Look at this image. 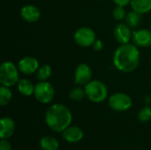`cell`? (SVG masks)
<instances>
[{"label": "cell", "mask_w": 151, "mask_h": 150, "mask_svg": "<svg viewBox=\"0 0 151 150\" xmlns=\"http://www.w3.org/2000/svg\"><path fill=\"white\" fill-rule=\"evenodd\" d=\"M34 95L39 103L46 104L53 100L55 96V89L47 80L39 81L35 85Z\"/></svg>", "instance_id": "obj_5"}, {"label": "cell", "mask_w": 151, "mask_h": 150, "mask_svg": "<svg viewBox=\"0 0 151 150\" xmlns=\"http://www.w3.org/2000/svg\"><path fill=\"white\" fill-rule=\"evenodd\" d=\"M0 138L3 140H7L12 136L15 131V122L12 118L9 117H4L0 121Z\"/></svg>", "instance_id": "obj_14"}, {"label": "cell", "mask_w": 151, "mask_h": 150, "mask_svg": "<svg viewBox=\"0 0 151 150\" xmlns=\"http://www.w3.org/2000/svg\"><path fill=\"white\" fill-rule=\"evenodd\" d=\"M142 15L141 13L135 11H129L127 16H126V23L131 27V28H135L140 25L141 19H142Z\"/></svg>", "instance_id": "obj_18"}, {"label": "cell", "mask_w": 151, "mask_h": 150, "mask_svg": "<svg viewBox=\"0 0 151 150\" xmlns=\"http://www.w3.org/2000/svg\"><path fill=\"white\" fill-rule=\"evenodd\" d=\"M141 53L134 43L120 44L113 54V65L122 72H131L139 65Z\"/></svg>", "instance_id": "obj_1"}, {"label": "cell", "mask_w": 151, "mask_h": 150, "mask_svg": "<svg viewBox=\"0 0 151 150\" xmlns=\"http://www.w3.org/2000/svg\"><path fill=\"white\" fill-rule=\"evenodd\" d=\"M86 96L93 103H102L106 100L108 96V88L106 85L100 80H91L85 88Z\"/></svg>", "instance_id": "obj_4"}, {"label": "cell", "mask_w": 151, "mask_h": 150, "mask_svg": "<svg viewBox=\"0 0 151 150\" xmlns=\"http://www.w3.org/2000/svg\"><path fill=\"white\" fill-rule=\"evenodd\" d=\"M73 121L71 111L61 103L51 105L45 113V122L47 126L55 132L60 133L70 126Z\"/></svg>", "instance_id": "obj_2"}, {"label": "cell", "mask_w": 151, "mask_h": 150, "mask_svg": "<svg viewBox=\"0 0 151 150\" xmlns=\"http://www.w3.org/2000/svg\"><path fill=\"white\" fill-rule=\"evenodd\" d=\"M130 28L131 27L127 23H119L113 30L116 41L120 44L128 43L133 36V33Z\"/></svg>", "instance_id": "obj_10"}, {"label": "cell", "mask_w": 151, "mask_h": 150, "mask_svg": "<svg viewBox=\"0 0 151 150\" xmlns=\"http://www.w3.org/2000/svg\"><path fill=\"white\" fill-rule=\"evenodd\" d=\"M150 27H151V25H150Z\"/></svg>", "instance_id": "obj_27"}, {"label": "cell", "mask_w": 151, "mask_h": 150, "mask_svg": "<svg viewBox=\"0 0 151 150\" xmlns=\"http://www.w3.org/2000/svg\"><path fill=\"white\" fill-rule=\"evenodd\" d=\"M85 96H86L85 89L81 88V87H75V88H73L70 91V93H69L70 99H72L73 101H75V102L81 101Z\"/></svg>", "instance_id": "obj_21"}, {"label": "cell", "mask_w": 151, "mask_h": 150, "mask_svg": "<svg viewBox=\"0 0 151 150\" xmlns=\"http://www.w3.org/2000/svg\"><path fill=\"white\" fill-rule=\"evenodd\" d=\"M0 150H12L11 143L7 140H1L0 141Z\"/></svg>", "instance_id": "obj_24"}, {"label": "cell", "mask_w": 151, "mask_h": 150, "mask_svg": "<svg viewBox=\"0 0 151 150\" xmlns=\"http://www.w3.org/2000/svg\"><path fill=\"white\" fill-rule=\"evenodd\" d=\"M73 39L81 47H89L94 44L96 40L95 31L88 27H82L77 29L74 33Z\"/></svg>", "instance_id": "obj_7"}, {"label": "cell", "mask_w": 151, "mask_h": 150, "mask_svg": "<svg viewBox=\"0 0 151 150\" xmlns=\"http://www.w3.org/2000/svg\"><path fill=\"white\" fill-rule=\"evenodd\" d=\"M19 68L11 62L4 61L0 66V83L3 86L11 88L16 85L19 80Z\"/></svg>", "instance_id": "obj_3"}, {"label": "cell", "mask_w": 151, "mask_h": 150, "mask_svg": "<svg viewBox=\"0 0 151 150\" xmlns=\"http://www.w3.org/2000/svg\"><path fill=\"white\" fill-rule=\"evenodd\" d=\"M138 118L142 122H148L151 119V108L144 107L138 113Z\"/></svg>", "instance_id": "obj_23"}, {"label": "cell", "mask_w": 151, "mask_h": 150, "mask_svg": "<svg viewBox=\"0 0 151 150\" xmlns=\"http://www.w3.org/2000/svg\"><path fill=\"white\" fill-rule=\"evenodd\" d=\"M112 16L113 18L118 20V21H120L124 19H126V16H127V11L125 10V8L123 6H119L117 5L113 11H112Z\"/></svg>", "instance_id": "obj_22"}, {"label": "cell", "mask_w": 151, "mask_h": 150, "mask_svg": "<svg viewBox=\"0 0 151 150\" xmlns=\"http://www.w3.org/2000/svg\"><path fill=\"white\" fill-rule=\"evenodd\" d=\"M92 46H93V49L96 51H100L104 49V43L101 40H96V42H94Z\"/></svg>", "instance_id": "obj_25"}, {"label": "cell", "mask_w": 151, "mask_h": 150, "mask_svg": "<svg viewBox=\"0 0 151 150\" xmlns=\"http://www.w3.org/2000/svg\"><path fill=\"white\" fill-rule=\"evenodd\" d=\"M20 16L27 22L35 23L39 20L41 11L38 7L34 4H26L20 10Z\"/></svg>", "instance_id": "obj_12"}, {"label": "cell", "mask_w": 151, "mask_h": 150, "mask_svg": "<svg viewBox=\"0 0 151 150\" xmlns=\"http://www.w3.org/2000/svg\"><path fill=\"white\" fill-rule=\"evenodd\" d=\"M131 1H132V0H113V2H114L117 5H119V6H123V7H125V6L130 4H131Z\"/></svg>", "instance_id": "obj_26"}, {"label": "cell", "mask_w": 151, "mask_h": 150, "mask_svg": "<svg viewBox=\"0 0 151 150\" xmlns=\"http://www.w3.org/2000/svg\"><path fill=\"white\" fill-rule=\"evenodd\" d=\"M92 69L87 64H80L74 72V83L79 86H86L92 80Z\"/></svg>", "instance_id": "obj_8"}, {"label": "cell", "mask_w": 151, "mask_h": 150, "mask_svg": "<svg viewBox=\"0 0 151 150\" xmlns=\"http://www.w3.org/2000/svg\"><path fill=\"white\" fill-rule=\"evenodd\" d=\"M17 88L19 92L25 96H30L34 95L35 85L28 80L19 79V82L17 83Z\"/></svg>", "instance_id": "obj_15"}, {"label": "cell", "mask_w": 151, "mask_h": 150, "mask_svg": "<svg viewBox=\"0 0 151 150\" xmlns=\"http://www.w3.org/2000/svg\"><path fill=\"white\" fill-rule=\"evenodd\" d=\"M12 98V93L8 87L1 86L0 87V104L1 106L7 105Z\"/></svg>", "instance_id": "obj_19"}, {"label": "cell", "mask_w": 151, "mask_h": 150, "mask_svg": "<svg viewBox=\"0 0 151 150\" xmlns=\"http://www.w3.org/2000/svg\"><path fill=\"white\" fill-rule=\"evenodd\" d=\"M51 73H52L51 67L46 64L42 65L37 70V79L40 81H45L51 76Z\"/></svg>", "instance_id": "obj_20"}, {"label": "cell", "mask_w": 151, "mask_h": 150, "mask_svg": "<svg viewBox=\"0 0 151 150\" xmlns=\"http://www.w3.org/2000/svg\"><path fill=\"white\" fill-rule=\"evenodd\" d=\"M39 62L33 57H24L18 63L19 72L25 75H31L37 72L39 68Z\"/></svg>", "instance_id": "obj_9"}, {"label": "cell", "mask_w": 151, "mask_h": 150, "mask_svg": "<svg viewBox=\"0 0 151 150\" xmlns=\"http://www.w3.org/2000/svg\"><path fill=\"white\" fill-rule=\"evenodd\" d=\"M130 5L134 11L141 14L151 11V0H132Z\"/></svg>", "instance_id": "obj_16"}, {"label": "cell", "mask_w": 151, "mask_h": 150, "mask_svg": "<svg viewBox=\"0 0 151 150\" xmlns=\"http://www.w3.org/2000/svg\"><path fill=\"white\" fill-rule=\"evenodd\" d=\"M62 136L67 142L76 143L83 139L84 133L80 127L70 126L62 132Z\"/></svg>", "instance_id": "obj_13"}, {"label": "cell", "mask_w": 151, "mask_h": 150, "mask_svg": "<svg viewBox=\"0 0 151 150\" xmlns=\"http://www.w3.org/2000/svg\"><path fill=\"white\" fill-rule=\"evenodd\" d=\"M132 40L137 47H150L151 46V30L143 28L134 31Z\"/></svg>", "instance_id": "obj_11"}, {"label": "cell", "mask_w": 151, "mask_h": 150, "mask_svg": "<svg viewBox=\"0 0 151 150\" xmlns=\"http://www.w3.org/2000/svg\"><path fill=\"white\" fill-rule=\"evenodd\" d=\"M40 147L42 150H58L59 142L52 136H44L40 140Z\"/></svg>", "instance_id": "obj_17"}, {"label": "cell", "mask_w": 151, "mask_h": 150, "mask_svg": "<svg viewBox=\"0 0 151 150\" xmlns=\"http://www.w3.org/2000/svg\"><path fill=\"white\" fill-rule=\"evenodd\" d=\"M133 100L132 98L125 93L118 92L111 95L109 98L110 107L118 112H123L129 110L132 107Z\"/></svg>", "instance_id": "obj_6"}]
</instances>
